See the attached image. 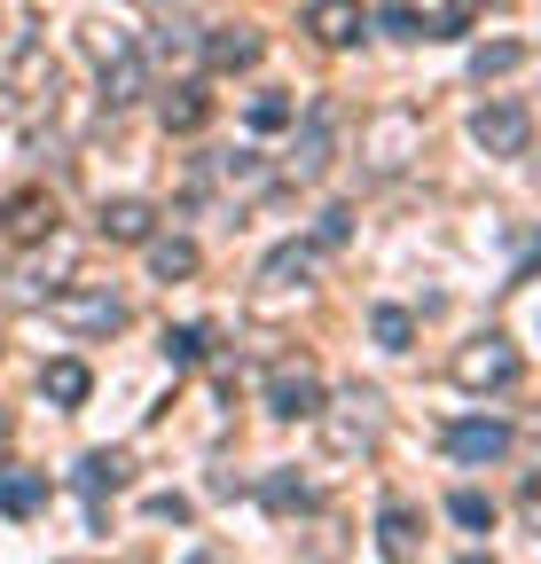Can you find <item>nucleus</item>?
Returning <instances> with one entry per match:
<instances>
[{
    "label": "nucleus",
    "mask_w": 541,
    "mask_h": 564,
    "mask_svg": "<svg viewBox=\"0 0 541 564\" xmlns=\"http://www.w3.org/2000/svg\"><path fill=\"white\" fill-rule=\"evenodd\" d=\"M126 478H133L126 447H87V455H79V470H72V486L87 494V502H102V494H118Z\"/></svg>",
    "instance_id": "14"
},
{
    "label": "nucleus",
    "mask_w": 541,
    "mask_h": 564,
    "mask_svg": "<svg viewBox=\"0 0 541 564\" xmlns=\"http://www.w3.org/2000/svg\"><path fill=\"white\" fill-rule=\"evenodd\" d=\"M377 24H385L392 40H424V9H416V0H385Z\"/></svg>",
    "instance_id": "29"
},
{
    "label": "nucleus",
    "mask_w": 541,
    "mask_h": 564,
    "mask_svg": "<svg viewBox=\"0 0 541 564\" xmlns=\"http://www.w3.org/2000/svg\"><path fill=\"white\" fill-rule=\"evenodd\" d=\"M47 314L72 329V337H118L126 329V299L118 291H95V282H63L47 299Z\"/></svg>",
    "instance_id": "4"
},
{
    "label": "nucleus",
    "mask_w": 541,
    "mask_h": 564,
    "mask_svg": "<svg viewBox=\"0 0 541 564\" xmlns=\"http://www.w3.org/2000/svg\"><path fill=\"white\" fill-rule=\"evenodd\" d=\"M306 32L322 47H354L369 32V9H361V0H306Z\"/></svg>",
    "instance_id": "12"
},
{
    "label": "nucleus",
    "mask_w": 541,
    "mask_h": 564,
    "mask_svg": "<svg viewBox=\"0 0 541 564\" xmlns=\"http://www.w3.org/2000/svg\"><path fill=\"white\" fill-rule=\"evenodd\" d=\"M244 118H251V133H283V126L299 118V102H291L283 87H267V95H251V110H244Z\"/></svg>",
    "instance_id": "25"
},
{
    "label": "nucleus",
    "mask_w": 541,
    "mask_h": 564,
    "mask_svg": "<svg viewBox=\"0 0 541 564\" xmlns=\"http://www.w3.org/2000/svg\"><path fill=\"white\" fill-rule=\"evenodd\" d=\"M118 47H133V32H87V55H95V63H110Z\"/></svg>",
    "instance_id": "32"
},
{
    "label": "nucleus",
    "mask_w": 541,
    "mask_h": 564,
    "mask_svg": "<svg viewBox=\"0 0 541 564\" xmlns=\"http://www.w3.org/2000/svg\"><path fill=\"white\" fill-rule=\"evenodd\" d=\"M40 392H47L55 408H87V392H95V369L63 352V361H47V369H40Z\"/></svg>",
    "instance_id": "18"
},
{
    "label": "nucleus",
    "mask_w": 541,
    "mask_h": 564,
    "mask_svg": "<svg viewBox=\"0 0 541 564\" xmlns=\"http://www.w3.org/2000/svg\"><path fill=\"white\" fill-rule=\"evenodd\" d=\"M205 352H213V329H205V322H173V329H165V361H173V369H196Z\"/></svg>",
    "instance_id": "23"
},
{
    "label": "nucleus",
    "mask_w": 541,
    "mask_h": 564,
    "mask_svg": "<svg viewBox=\"0 0 541 564\" xmlns=\"http://www.w3.org/2000/svg\"><path fill=\"white\" fill-rule=\"evenodd\" d=\"M142 95H150V47L133 40V47H118L102 63V110H133Z\"/></svg>",
    "instance_id": "9"
},
{
    "label": "nucleus",
    "mask_w": 541,
    "mask_h": 564,
    "mask_svg": "<svg viewBox=\"0 0 541 564\" xmlns=\"http://www.w3.org/2000/svg\"><path fill=\"white\" fill-rule=\"evenodd\" d=\"M447 455H455L463 470L502 463V455H510V423H502V415H463V423H447Z\"/></svg>",
    "instance_id": "7"
},
{
    "label": "nucleus",
    "mask_w": 541,
    "mask_h": 564,
    "mask_svg": "<svg viewBox=\"0 0 541 564\" xmlns=\"http://www.w3.org/2000/svg\"><path fill=\"white\" fill-rule=\"evenodd\" d=\"M455 564H495V556H487V549H479V556H455Z\"/></svg>",
    "instance_id": "37"
},
{
    "label": "nucleus",
    "mask_w": 541,
    "mask_h": 564,
    "mask_svg": "<svg viewBox=\"0 0 541 564\" xmlns=\"http://www.w3.org/2000/svg\"><path fill=\"white\" fill-rule=\"evenodd\" d=\"M0 236L9 243H55V196L47 188H17L0 204Z\"/></svg>",
    "instance_id": "8"
},
{
    "label": "nucleus",
    "mask_w": 541,
    "mask_h": 564,
    "mask_svg": "<svg viewBox=\"0 0 541 564\" xmlns=\"http://www.w3.org/2000/svg\"><path fill=\"white\" fill-rule=\"evenodd\" d=\"M267 415H275V423H314L322 415V369L314 361H299V352H283V361H267Z\"/></svg>",
    "instance_id": "3"
},
{
    "label": "nucleus",
    "mask_w": 541,
    "mask_h": 564,
    "mask_svg": "<svg viewBox=\"0 0 541 564\" xmlns=\"http://www.w3.org/2000/svg\"><path fill=\"white\" fill-rule=\"evenodd\" d=\"M205 181L236 188V196H259V188H275V165H267L259 150H228V158H205Z\"/></svg>",
    "instance_id": "13"
},
{
    "label": "nucleus",
    "mask_w": 541,
    "mask_h": 564,
    "mask_svg": "<svg viewBox=\"0 0 541 564\" xmlns=\"http://www.w3.org/2000/svg\"><path fill=\"white\" fill-rule=\"evenodd\" d=\"M369 337H377L385 352H409V345H416V314H409V306H377V314H369Z\"/></svg>",
    "instance_id": "24"
},
{
    "label": "nucleus",
    "mask_w": 541,
    "mask_h": 564,
    "mask_svg": "<svg viewBox=\"0 0 541 564\" xmlns=\"http://www.w3.org/2000/svg\"><path fill=\"white\" fill-rule=\"evenodd\" d=\"M518 518H526V533H541V470H526V486H518Z\"/></svg>",
    "instance_id": "31"
},
{
    "label": "nucleus",
    "mask_w": 541,
    "mask_h": 564,
    "mask_svg": "<svg viewBox=\"0 0 541 564\" xmlns=\"http://www.w3.org/2000/svg\"><path fill=\"white\" fill-rule=\"evenodd\" d=\"M299 133H291V158H283V181H322L329 173V158H337V126H346V110H337L329 95H314L306 102V118H291Z\"/></svg>",
    "instance_id": "2"
},
{
    "label": "nucleus",
    "mask_w": 541,
    "mask_h": 564,
    "mask_svg": "<svg viewBox=\"0 0 541 564\" xmlns=\"http://www.w3.org/2000/svg\"><path fill=\"white\" fill-rule=\"evenodd\" d=\"M47 510V478L24 463H0V518H40Z\"/></svg>",
    "instance_id": "17"
},
{
    "label": "nucleus",
    "mask_w": 541,
    "mask_h": 564,
    "mask_svg": "<svg viewBox=\"0 0 541 564\" xmlns=\"http://www.w3.org/2000/svg\"><path fill=\"white\" fill-rule=\"evenodd\" d=\"M470 17H479L470 0H447L440 17H424V40H463V32H470Z\"/></svg>",
    "instance_id": "30"
},
{
    "label": "nucleus",
    "mask_w": 541,
    "mask_h": 564,
    "mask_svg": "<svg viewBox=\"0 0 541 564\" xmlns=\"http://www.w3.org/2000/svg\"><path fill=\"white\" fill-rule=\"evenodd\" d=\"M322 415H329V447H337V455H369V447H377V392H369V384L337 392V408L322 400Z\"/></svg>",
    "instance_id": "6"
},
{
    "label": "nucleus",
    "mask_w": 541,
    "mask_h": 564,
    "mask_svg": "<svg viewBox=\"0 0 541 564\" xmlns=\"http://www.w3.org/2000/svg\"><path fill=\"white\" fill-rule=\"evenodd\" d=\"M354 243V204H329L314 220V251H346Z\"/></svg>",
    "instance_id": "28"
},
{
    "label": "nucleus",
    "mask_w": 541,
    "mask_h": 564,
    "mask_svg": "<svg viewBox=\"0 0 541 564\" xmlns=\"http://www.w3.org/2000/svg\"><path fill=\"white\" fill-rule=\"evenodd\" d=\"M259 502L275 510V518H306V510H314V486H306L299 470H267V478H259Z\"/></svg>",
    "instance_id": "19"
},
{
    "label": "nucleus",
    "mask_w": 541,
    "mask_h": 564,
    "mask_svg": "<svg viewBox=\"0 0 541 564\" xmlns=\"http://www.w3.org/2000/svg\"><path fill=\"white\" fill-rule=\"evenodd\" d=\"M377 549H385L392 564H409V556L424 549V518H416L409 494H385V502H377Z\"/></svg>",
    "instance_id": "10"
},
{
    "label": "nucleus",
    "mask_w": 541,
    "mask_h": 564,
    "mask_svg": "<svg viewBox=\"0 0 541 564\" xmlns=\"http://www.w3.org/2000/svg\"><path fill=\"white\" fill-rule=\"evenodd\" d=\"M409 141H416V118L392 110V118L377 126V173H400V165H409Z\"/></svg>",
    "instance_id": "22"
},
{
    "label": "nucleus",
    "mask_w": 541,
    "mask_h": 564,
    "mask_svg": "<svg viewBox=\"0 0 541 564\" xmlns=\"http://www.w3.org/2000/svg\"><path fill=\"white\" fill-rule=\"evenodd\" d=\"M470 141H479L487 158H526L533 110H526V102H479V110H470Z\"/></svg>",
    "instance_id": "5"
},
{
    "label": "nucleus",
    "mask_w": 541,
    "mask_h": 564,
    "mask_svg": "<svg viewBox=\"0 0 541 564\" xmlns=\"http://www.w3.org/2000/svg\"><path fill=\"white\" fill-rule=\"evenodd\" d=\"M447 518L463 525V533H495V502L479 486H463V494H447Z\"/></svg>",
    "instance_id": "26"
},
{
    "label": "nucleus",
    "mask_w": 541,
    "mask_h": 564,
    "mask_svg": "<svg viewBox=\"0 0 541 564\" xmlns=\"http://www.w3.org/2000/svg\"><path fill=\"white\" fill-rule=\"evenodd\" d=\"M533 274H541V236H533V243H526V259H518V267H510V282H533Z\"/></svg>",
    "instance_id": "34"
},
{
    "label": "nucleus",
    "mask_w": 541,
    "mask_h": 564,
    "mask_svg": "<svg viewBox=\"0 0 541 564\" xmlns=\"http://www.w3.org/2000/svg\"><path fill=\"white\" fill-rule=\"evenodd\" d=\"M158 118H165V133H196V126L213 118V102H205V87H196V79H181V87H165Z\"/></svg>",
    "instance_id": "20"
},
{
    "label": "nucleus",
    "mask_w": 541,
    "mask_h": 564,
    "mask_svg": "<svg viewBox=\"0 0 541 564\" xmlns=\"http://www.w3.org/2000/svg\"><path fill=\"white\" fill-rule=\"evenodd\" d=\"M259 47H267V40H259L251 24H213V32H205V70H251Z\"/></svg>",
    "instance_id": "15"
},
{
    "label": "nucleus",
    "mask_w": 541,
    "mask_h": 564,
    "mask_svg": "<svg viewBox=\"0 0 541 564\" xmlns=\"http://www.w3.org/2000/svg\"><path fill=\"white\" fill-rule=\"evenodd\" d=\"M95 236H102V243H150V236H158V204H142V196H102Z\"/></svg>",
    "instance_id": "11"
},
{
    "label": "nucleus",
    "mask_w": 541,
    "mask_h": 564,
    "mask_svg": "<svg viewBox=\"0 0 541 564\" xmlns=\"http://www.w3.org/2000/svg\"><path fill=\"white\" fill-rule=\"evenodd\" d=\"M526 63V40H487L479 55H470V79H502V70Z\"/></svg>",
    "instance_id": "27"
},
{
    "label": "nucleus",
    "mask_w": 541,
    "mask_h": 564,
    "mask_svg": "<svg viewBox=\"0 0 541 564\" xmlns=\"http://www.w3.org/2000/svg\"><path fill=\"white\" fill-rule=\"evenodd\" d=\"M150 518H165V525H188V518H196V510H188V502H181V494H158V502H150Z\"/></svg>",
    "instance_id": "33"
},
{
    "label": "nucleus",
    "mask_w": 541,
    "mask_h": 564,
    "mask_svg": "<svg viewBox=\"0 0 541 564\" xmlns=\"http://www.w3.org/2000/svg\"><path fill=\"white\" fill-rule=\"evenodd\" d=\"M314 267H322L314 236H306V243H283V251H267V267H259V291H299V282H314Z\"/></svg>",
    "instance_id": "16"
},
{
    "label": "nucleus",
    "mask_w": 541,
    "mask_h": 564,
    "mask_svg": "<svg viewBox=\"0 0 541 564\" xmlns=\"http://www.w3.org/2000/svg\"><path fill=\"white\" fill-rule=\"evenodd\" d=\"M0 447H9V415H0Z\"/></svg>",
    "instance_id": "38"
},
{
    "label": "nucleus",
    "mask_w": 541,
    "mask_h": 564,
    "mask_svg": "<svg viewBox=\"0 0 541 564\" xmlns=\"http://www.w3.org/2000/svg\"><path fill=\"white\" fill-rule=\"evenodd\" d=\"M447 377H455L463 392H518V377H526V352H518L502 329H479V337H463V345H455Z\"/></svg>",
    "instance_id": "1"
},
{
    "label": "nucleus",
    "mask_w": 541,
    "mask_h": 564,
    "mask_svg": "<svg viewBox=\"0 0 541 564\" xmlns=\"http://www.w3.org/2000/svg\"><path fill=\"white\" fill-rule=\"evenodd\" d=\"M142 251H150V274H158V282H188V274H196V243H188V236H150Z\"/></svg>",
    "instance_id": "21"
},
{
    "label": "nucleus",
    "mask_w": 541,
    "mask_h": 564,
    "mask_svg": "<svg viewBox=\"0 0 541 564\" xmlns=\"http://www.w3.org/2000/svg\"><path fill=\"white\" fill-rule=\"evenodd\" d=\"M9 118H17V95H9V87H0V126H9Z\"/></svg>",
    "instance_id": "35"
},
{
    "label": "nucleus",
    "mask_w": 541,
    "mask_h": 564,
    "mask_svg": "<svg viewBox=\"0 0 541 564\" xmlns=\"http://www.w3.org/2000/svg\"><path fill=\"white\" fill-rule=\"evenodd\" d=\"M181 564H220V556H213V549H196V556H181Z\"/></svg>",
    "instance_id": "36"
}]
</instances>
